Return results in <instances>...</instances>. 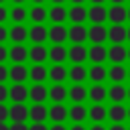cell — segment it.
<instances>
[{
    "instance_id": "obj_1",
    "label": "cell",
    "mask_w": 130,
    "mask_h": 130,
    "mask_svg": "<svg viewBox=\"0 0 130 130\" xmlns=\"http://www.w3.org/2000/svg\"><path fill=\"white\" fill-rule=\"evenodd\" d=\"M87 41H91V45H104L108 41V28L104 24H91V28H87Z\"/></svg>"
},
{
    "instance_id": "obj_2",
    "label": "cell",
    "mask_w": 130,
    "mask_h": 130,
    "mask_svg": "<svg viewBox=\"0 0 130 130\" xmlns=\"http://www.w3.org/2000/svg\"><path fill=\"white\" fill-rule=\"evenodd\" d=\"M108 20L112 24H122L128 20V8L124 4H112V8H108Z\"/></svg>"
},
{
    "instance_id": "obj_3",
    "label": "cell",
    "mask_w": 130,
    "mask_h": 130,
    "mask_svg": "<svg viewBox=\"0 0 130 130\" xmlns=\"http://www.w3.org/2000/svg\"><path fill=\"white\" fill-rule=\"evenodd\" d=\"M87 20H91V24H104V20H108V8H104V4H93L87 10Z\"/></svg>"
},
{
    "instance_id": "obj_4",
    "label": "cell",
    "mask_w": 130,
    "mask_h": 130,
    "mask_svg": "<svg viewBox=\"0 0 130 130\" xmlns=\"http://www.w3.org/2000/svg\"><path fill=\"white\" fill-rule=\"evenodd\" d=\"M67 39L73 43V45H83L87 41V28L83 24H73L69 30H67Z\"/></svg>"
},
{
    "instance_id": "obj_5",
    "label": "cell",
    "mask_w": 130,
    "mask_h": 130,
    "mask_svg": "<svg viewBox=\"0 0 130 130\" xmlns=\"http://www.w3.org/2000/svg\"><path fill=\"white\" fill-rule=\"evenodd\" d=\"M87 59L93 63V65H102L106 59H108V49L104 45H91L87 49Z\"/></svg>"
},
{
    "instance_id": "obj_6",
    "label": "cell",
    "mask_w": 130,
    "mask_h": 130,
    "mask_svg": "<svg viewBox=\"0 0 130 130\" xmlns=\"http://www.w3.org/2000/svg\"><path fill=\"white\" fill-rule=\"evenodd\" d=\"M128 57V49L124 45H112L108 49V59L112 61V65H122Z\"/></svg>"
},
{
    "instance_id": "obj_7",
    "label": "cell",
    "mask_w": 130,
    "mask_h": 130,
    "mask_svg": "<svg viewBox=\"0 0 130 130\" xmlns=\"http://www.w3.org/2000/svg\"><path fill=\"white\" fill-rule=\"evenodd\" d=\"M8 98L12 100V104H24V100L28 98V87L24 83H14L12 87H8Z\"/></svg>"
},
{
    "instance_id": "obj_8",
    "label": "cell",
    "mask_w": 130,
    "mask_h": 130,
    "mask_svg": "<svg viewBox=\"0 0 130 130\" xmlns=\"http://www.w3.org/2000/svg\"><path fill=\"white\" fill-rule=\"evenodd\" d=\"M26 39L28 30L24 28V24H12V28H8V41H12L14 45H24Z\"/></svg>"
},
{
    "instance_id": "obj_9",
    "label": "cell",
    "mask_w": 130,
    "mask_h": 130,
    "mask_svg": "<svg viewBox=\"0 0 130 130\" xmlns=\"http://www.w3.org/2000/svg\"><path fill=\"white\" fill-rule=\"evenodd\" d=\"M128 37V28H124L122 24H112L108 28V41H112V45H122Z\"/></svg>"
},
{
    "instance_id": "obj_10",
    "label": "cell",
    "mask_w": 130,
    "mask_h": 130,
    "mask_svg": "<svg viewBox=\"0 0 130 130\" xmlns=\"http://www.w3.org/2000/svg\"><path fill=\"white\" fill-rule=\"evenodd\" d=\"M8 59H12L14 65H24L28 59V49L24 45H12V49H8Z\"/></svg>"
},
{
    "instance_id": "obj_11",
    "label": "cell",
    "mask_w": 130,
    "mask_h": 130,
    "mask_svg": "<svg viewBox=\"0 0 130 130\" xmlns=\"http://www.w3.org/2000/svg\"><path fill=\"white\" fill-rule=\"evenodd\" d=\"M8 118H10V122H26L28 120V108L24 104H12L8 108Z\"/></svg>"
},
{
    "instance_id": "obj_12",
    "label": "cell",
    "mask_w": 130,
    "mask_h": 130,
    "mask_svg": "<svg viewBox=\"0 0 130 130\" xmlns=\"http://www.w3.org/2000/svg\"><path fill=\"white\" fill-rule=\"evenodd\" d=\"M67 18L73 22V24H83L87 20V10L83 8V4H73L69 10H67Z\"/></svg>"
},
{
    "instance_id": "obj_13",
    "label": "cell",
    "mask_w": 130,
    "mask_h": 130,
    "mask_svg": "<svg viewBox=\"0 0 130 130\" xmlns=\"http://www.w3.org/2000/svg\"><path fill=\"white\" fill-rule=\"evenodd\" d=\"M108 118L112 120V124H122L128 118V108H124L122 104H112L108 110Z\"/></svg>"
},
{
    "instance_id": "obj_14",
    "label": "cell",
    "mask_w": 130,
    "mask_h": 130,
    "mask_svg": "<svg viewBox=\"0 0 130 130\" xmlns=\"http://www.w3.org/2000/svg\"><path fill=\"white\" fill-rule=\"evenodd\" d=\"M49 37V30L43 26V24H32L28 28V39L32 41V45H43Z\"/></svg>"
},
{
    "instance_id": "obj_15",
    "label": "cell",
    "mask_w": 130,
    "mask_h": 130,
    "mask_svg": "<svg viewBox=\"0 0 130 130\" xmlns=\"http://www.w3.org/2000/svg\"><path fill=\"white\" fill-rule=\"evenodd\" d=\"M67 59H71L73 65H83V61L87 59V49L83 45H73L71 49H67Z\"/></svg>"
},
{
    "instance_id": "obj_16",
    "label": "cell",
    "mask_w": 130,
    "mask_h": 130,
    "mask_svg": "<svg viewBox=\"0 0 130 130\" xmlns=\"http://www.w3.org/2000/svg\"><path fill=\"white\" fill-rule=\"evenodd\" d=\"M28 118L32 120V124H43L49 118V110L43 104H35V106L28 108Z\"/></svg>"
},
{
    "instance_id": "obj_17",
    "label": "cell",
    "mask_w": 130,
    "mask_h": 130,
    "mask_svg": "<svg viewBox=\"0 0 130 130\" xmlns=\"http://www.w3.org/2000/svg\"><path fill=\"white\" fill-rule=\"evenodd\" d=\"M28 59L35 63V65H43L45 59H49V51L45 49V45H32L28 49Z\"/></svg>"
},
{
    "instance_id": "obj_18",
    "label": "cell",
    "mask_w": 130,
    "mask_h": 130,
    "mask_svg": "<svg viewBox=\"0 0 130 130\" xmlns=\"http://www.w3.org/2000/svg\"><path fill=\"white\" fill-rule=\"evenodd\" d=\"M108 98L112 100V104H122L128 98V87H124L122 83H114L108 89Z\"/></svg>"
},
{
    "instance_id": "obj_19",
    "label": "cell",
    "mask_w": 130,
    "mask_h": 130,
    "mask_svg": "<svg viewBox=\"0 0 130 130\" xmlns=\"http://www.w3.org/2000/svg\"><path fill=\"white\" fill-rule=\"evenodd\" d=\"M28 98H30L35 104H43V102L49 98V89H47L43 83H35L32 87H28Z\"/></svg>"
},
{
    "instance_id": "obj_20",
    "label": "cell",
    "mask_w": 130,
    "mask_h": 130,
    "mask_svg": "<svg viewBox=\"0 0 130 130\" xmlns=\"http://www.w3.org/2000/svg\"><path fill=\"white\" fill-rule=\"evenodd\" d=\"M87 98H89L93 104H102V102L108 98V89H106L102 83H93V85L87 89Z\"/></svg>"
},
{
    "instance_id": "obj_21",
    "label": "cell",
    "mask_w": 130,
    "mask_h": 130,
    "mask_svg": "<svg viewBox=\"0 0 130 130\" xmlns=\"http://www.w3.org/2000/svg\"><path fill=\"white\" fill-rule=\"evenodd\" d=\"M49 118L55 124H61V122H65V118H69V110L63 104H55V106L49 108Z\"/></svg>"
},
{
    "instance_id": "obj_22",
    "label": "cell",
    "mask_w": 130,
    "mask_h": 130,
    "mask_svg": "<svg viewBox=\"0 0 130 130\" xmlns=\"http://www.w3.org/2000/svg\"><path fill=\"white\" fill-rule=\"evenodd\" d=\"M49 39L55 43V45H63L65 39H67V28L63 24H53L49 28Z\"/></svg>"
},
{
    "instance_id": "obj_23",
    "label": "cell",
    "mask_w": 130,
    "mask_h": 130,
    "mask_svg": "<svg viewBox=\"0 0 130 130\" xmlns=\"http://www.w3.org/2000/svg\"><path fill=\"white\" fill-rule=\"evenodd\" d=\"M49 59L55 63V65H63V61L67 59V49L65 45H53L49 49Z\"/></svg>"
},
{
    "instance_id": "obj_24",
    "label": "cell",
    "mask_w": 130,
    "mask_h": 130,
    "mask_svg": "<svg viewBox=\"0 0 130 130\" xmlns=\"http://www.w3.org/2000/svg\"><path fill=\"white\" fill-rule=\"evenodd\" d=\"M8 77L14 83H24V79H28V69L24 65H12L8 69Z\"/></svg>"
},
{
    "instance_id": "obj_25",
    "label": "cell",
    "mask_w": 130,
    "mask_h": 130,
    "mask_svg": "<svg viewBox=\"0 0 130 130\" xmlns=\"http://www.w3.org/2000/svg\"><path fill=\"white\" fill-rule=\"evenodd\" d=\"M69 77V69H65V65H53L49 69V79L53 83H63Z\"/></svg>"
},
{
    "instance_id": "obj_26",
    "label": "cell",
    "mask_w": 130,
    "mask_h": 130,
    "mask_svg": "<svg viewBox=\"0 0 130 130\" xmlns=\"http://www.w3.org/2000/svg\"><path fill=\"white\" fill-rule=\"evenodd\" d=\"M67 98V87L63 83H55L53 87H49V100H53V104H63Z\"/></svg>"
},
{
    "instance_id": "obj_27",
    "label": "cell",
    "mask_w": 130,
    "mask_h": 130,
    "mask_svg": "<svg viewBox=\"0 0 130 130\" xmlns=\"http://www.w3.org/2000/svg\"><path fill=\"white\" fill-rule=\"evenodd\" d=\"M67 95L71 98L73 104H83V100L87 98V89L83 87V83H75L73 87L67 89Z\"/></svg>"
},
{
    "instance_id": "obj_28",
    "label": "cell",
    "mask_w": 130,
    "mask_h": 130,
    "mask_svg": "<svg viewBox=\"0 0 130 130\" xmlns=\"http://www.w3.org/2000/svg\"><path fill=\"white\" fill-rule=\"evenodd\" d=\"M87 118H89L93 124H102V122L108 118V110H106L102 104H93L91 110L87 112Z\"/></svg>"
},
{
    "instance_id": "obj_29",
    "label": "cell",
    "mask_w": 130,
    "mask_h": 130,
    "mask_svg": "<svg viewBox=\"0 0 130 130\" xmlns=\"http://www.w3.org/2000/svg\"><path fill=\"white\" fill-rule=\"evenodd\" d=\"M28 18H30L35 24H43V22L49 18V12H47V8H43L41 4H37V6H32V8L28 10Z\"/></svg>"
},
{
    "instance_id": "obj_30",
    "label": "cell",
    "mask_w": 130,
    "mask_h": 130,
    "mask_svg": "<svg viewBox=\"0 0 130 130\" xmlns=\"http://www.w3.org/2000/svg\"><path fill=\"white\" fill-rule=\"evenodd\" d=\"M28 77L35 81V83H43L47 77H49V69L45 65H32L28 69Z\"/></svg>"
},
{
    "instance_id": "obj_31",
    "label": "cell",
    "mask_w": 130,
    "mask_h": 130,
    "mask_svg": "<svg viewBox=\"0 0 130 130\" xmlns=\"http://www.w3.org/2000/svg\"><path fill=\"white\" fill-rule=\"evenodd\" d=\"M108 77L112 79V83H122L128 77V69L124 65H112L110 71H108Z\"/></svg>"
},
{
    "instance_id": "obj_32",
    "label": "cell",
    "mask_w": 130,
    "mask_h": 130,
    "mask_svg": "<svg viewBox=\"0 0 130 130\" xmlns=\"http://www.w3.org/2000/svg\"><path fill=\"white\" fill-rule=\"evenodd\" d=\"M87 77L93 81V83H102L106 77H108V69L104 65H91V69L87 71Z\"/></svg>"
},
{
    "instance_id": "obj_33",
    "label": "cell",
    "mask_w": 130,
    "mask_h": 130,
    "mask_svg": "<svg viewBox=\"0 0 130 130\" xmlns=\"http://www.w3.org/2000/svg\"><path fill=\"white\" fill-rule=\"evenodd\" d=\"M69 118H71L75 124H81V122L87 118V110H85V106H83V104H75V106H71V108H69Z\"/></svg>"
},
{
    "instance_id": "obj_34",
    "label": "cell",
    "mask_w": 130,
    "mask_h": 130,
    "mask_svg": "<svg viewBox=\"0 0 130 130\" xmlns=\"http://www.w3.org/2000/svg\"><path fill=\"white\" fill-rule=\"evenodd\" d=\"M8 18H12L14 24H22L26 18H28V10L24 6H14L10 12H8Z\"/></svg>"
},
{
    "instance_id": "obj_35",
    "label": "cell",
    "mask_w": 130,
    "mask_h": 130,
    "mask_svg": "<svg viewBox=\"0 0 130 130\" xmlns=\"http://www.w3.org/2000/svg\"><path fill=\"white\" fill-rule=\"evenodd\" d=\"M49 18H51L55 24H61V22H65V18H67V10H65V6H61V4H55V6L49 10Z\"/></svg>"
},
{
    "instance_id": "obj_36",
    "label": "cell",
    "mask_w": 130,
    "mask_h": 130,
    "mask_svg": "<svg viewBox=\"0 0 130 130\" xmlns=\"http://www.w3.org/2000/svg\"><path fill=\"white\" fill-rule=\"evenodd\" d=\"M69 77H71L73 83H83V79L87 77V69L83 65H73L69 69Z\"/></svg>"
},
{
    "instance_id": "obj_37",
    "label": "cell",
    "mask_w": 130,
    "mask_h": 130,
    "mask_svg": "<svg viewBox=\"0 0 130 130\" xmlns=\"http://www.w3.org/2000/svg\"><path fill=\"white\" fill-rule=\"evenodd\" d=\"M8 100V87L4 83H0V104H4Z\"/></svg>"
},
{
    "instance_id": "obj_38",
    "label": "cell",
    "mask_w": 130,
    "mask_h": 130,
    "mask_svg": "<svg viewBox=\"0 0 130 130\" xmlns=\"http://www.w3.org/2000/svg\"><path fill=\"white\" fill-rule=\"evenodd\" d=\"M4 41H8V28H4V24H0V45H4Z\"/></svg>"
},
{
    "instance_id": "obj_39",
    "label": "cell",
    "mask_w": 130,
    "mask_h": 130,
    "mask_svg": "<svg viewBox=\"0 0 130 130\" xmlns=\"http://www.w3.org/2000/svg\"><path fill=\"white\" fill-rule=\"evenodd\" d=\"M8 59V49L4 45H0V65H4V61Z\"/></svg>"
},
{
    "instance_id": "obj_40",
    "label": "cell",
    "mask_w": 130,
    "mask_h": 130,
    "mask_svg": "<svg viewBox=\"0 0 130 130\" xmlns=\"http://www.w3.org/2000/svg\"><path fill=\"white\" fill-rule=\"evenodd\" d=\"M6 120H8V108L0 104V122H6Z\"/></svg>"
},
{
    "instance_id": "obj_41",
    "label": "cell",
    "mask_w": 130,
    "mask_h": 130,
    "mask_svg": "<svg viewBox=\"0 0 130 130\" xmlns=\"http://www.w3.org/2000/svg\"><path fill=\"white\" fill-rule=\"evenodd\" d=\"M8 79V67L6 65H0V83H4Z\"/></svg>"
},
{
    "instance_id": "obj_42",
    "label": "cell",
    "mask_w": 130,
    "mask_h": 130,
    "mask_svg": "<svg viewBox=\"0 0 130 130\" xmlns=\"http://www.w3.org/2000/svg\"><path fill=\"white\" fill-rule=\"evenodd\" d=\"M10 130H28V126L24 122H12L10 124Z\"/></svg>"
},
{
    "instance_id": "obj_43",
    "label": "cell",
    "mask_w": 130,
    "mask_h": 130,
    "mask_svg": "<svg viewBox=\"0 0 130 130\" xmlns=\"http://www.w3.org/2000/svg\"><path fill=\"white\" fill-rule=\"evenodd\" d=\"M6 18H8V10H6V8H4L2 4H0V24H2V22H4Z\"/></svg>"
},
{
    "instance_id": "obj_44",
    "label": "cell",
    "mask_w": 130,
    "mask_h": 130,
    "mask_svg": "<svg viewBox=\"0 0 130 130\" xmlns=\"http://www.w3.org/2000/svg\"><path fill=\"white\" fill-rule=\"evenodd\" d=\"M28 130H49L45 124H32V126H28Z\"/></svg>"
},
{
    "instance_id": "obj_45",
    "label": "cell",
    "mask_w": 130,
    "mask_h": 130,
    "mask_svg": "<svg viewBox=\"0 0 130 130\" xmlns=\"http://www.w3.org/2000/svg\"><path fill=\"white\" fill-rule=\"evenodd\" d=\"M108 130H128V128H124L122 124H112V126H110Z\"/></svg>"
},
{
    "instance_id": "obj_46",
    "label": "cell",
    "mask_w": 130,
    "mask_h": 130,
    "mask_svg": "<svg viewBox=\"0 0 130 130\" xmlns=\"http://www.w3.org/2000/svg\"><path fill=\"white\" fill-rule=\"evenodd\" d=\"M49 130H67V128H65L63 124H53V126H51Z\"/></svg>"
},
{
    "instance_id": "obj_47",
    "label": "cell",
    "mask_w": 130,
    "mask_h": 130,
    "mask_svg": "<svg viewBox=\"0 0 130 130\" xmlns=\"http://www.w3.org/2000/svg\"><path fill=\"white\" fill-rule=\"evenodd\" d=\"M89 130H108V128H106L104 124H93V126H91Z\"/></svg>"
},
{
    "instance_id": "obj_48",
    "label": "cell",
    "mask_w": 130,
    "mask_h": 130,
    "mask_svg": "<svg viewBox=\"0 0 130 130\" xmlns=\"http://www.w3.org/2000/svg\"><path fill=\"white\" fill-rule=\"evenodd\" d=\"M69 130H85V128H83V124H73Z\"/></svg>"
},
{
    "instance_id": "obj_49",
    "label": "cell",
    "mask_w": 130,
    "mask_h": 130,
    "mask_svg": "<svg viewBox=\"0 0 130 130\" xmlns=\"http://www.w3.org/2000/svg\"><path fill=\"white\" fill-rule=\"evenodd\" d=\"M0 130H10V126H6V122H0Z\"/></svg>"
},
{
    "instance_id": "obj_50",
    "label": "cell",
    "mask_w": 130,
    "mask_h": 130,
    "mask_svg": "<svg viewBox=\"0 0 130 130\" xmlns=\"http://www.w3.org/2000/svg\"><path fill=\"white\" fill-rule=\"evenodd\" d=\"M12 2H14V6H22V2H24V0H12Z\"/></svg>"
},
{
    "instance_id": "obj_51",
    "label": "cell",
    "mask_w": 130,
    "mask_h": 130,
    "mask_svg": "<svg viewBox=\"0 0 130 130\" xmlns=\"http://www.w3.org/2000/svg\"><path fill=\"white\" fill-rule=\"evenodd\" d=\"M106 0H91V4H104Z\"/></svg>"
},
{
    "instance_id": "obj_52",
    "label": "cell",
    "mask_w": 130,
    "mask_h": 130,
    "mask_svg": "<svg viewBox=\"0 0 130 130\" xmlns=\"http://www.w3.org/2000/svg\"><path fill=\"white\" fill-rule=\"evenodd\" d=\"M112 4H124V0H110Z\"/></svg>"
},
{
    "instance_id": "obj_53",
    "label": "cell",
    "mask_w": 130,
    "mask_h": 130,
    "mask_svg": "<svg viewBox=\"0 0 130 130\" xmlns=\"http://www.w3.org/2000/svg\"><path fill=\"white\" fill-rule=\"evenodd\" d=\"M71 2H73V4H83L85 0H71Z\"/></svg>"
},
{
    "instance_id": "obj_54",
    "label": "cell",
    "mask_w": 130,
    "mask_h": 130,
    "mask_svg": "<svg viewBox=\"0 0 130 130\" xmlns=\"http://www.w3.org/2000/svg\"><path fill=\"white\" fill-rule=\"evenodd\" d=\"M53 4H61V2H65V0H51Z\"/></svg>"
},
{
    "instance_id": "obj_55",
    "label": "cell",
    "mask_w": 130,
    "mask_h": 130,
    "mask_svg": "<svg viewBox=\"0 0 130 130\" xmlns=\"http://www.w3.org/2000/svg\"><path fill=\"white\" fill-rule=\"evenodd\" d=\"M32 2H35V4H43L45 0H32Z\"/></svg>"
},
{
    "instance_id": "obj_56",
    "label": "cell",
    "mask_w": 130,
    "mask_h": 130,
    "mask_svg": "<svg viewBox=\"0 0 130 130\" xmlns=\"http://www.w3.org/2000/svg\"><path fill=\"white\" fill-rule=\"evenodd\" d=\"M126 41H130V28H128V37H126Z\"/></svg>"
},
{
    "instance_id": "obj_57",
    "label": "cell",
    "mask_w": 130,
    "mask_h": 130,
    "mask_svg": "<svg viewBox=\"0 0 130 130\" xmlns=\"http://www.w3.org/2000/svg\"><path fill=\"white\" fill-rule=\"evenodd\" d=\"M128 100H130V87H128Z\"/></svg>"
},
{
    "instance_id": "obj_58",
    "label": "cell",
    "mask_w": 130,
    "mask_h": 130,
    "mask_svg": "<svg viewBox=\"0 0 130 130\" xmlns=\"http://www.w3.org/2000/svg\"><path fill=\"white\" fill-rule=\"evenodd\" d=\"M128 20H130V8H128Z\"/></svg>"
},
{
    "instance_id": "obj_59",
    "label": "cell",
    "mask_w": 130,
    "mask_h": 130,
    "mask_svg": "<svg viewBox=\"0 0 130 130\" xmlns=\"http://www.w3.org/2000/svg\"><path fill=\"white\" fill-rule=\"evenodd\" d=\"M126 59H130V49H128V57H126Z\"/></svg>"
},
{
    "instance_id": "obj_60",
    "label": "cell",
    "mask_w": 130,
    "mask_h": 130,
    "mask_svg": "<svg viewBox=\"0 0 130 130\" xmlns=\"http://www.w3.org/2000/svg\"><path fill=\"white\" fill-rule=\"evenodd\" d=\"M4 2H6V0H0V4H4Z\"/></svg>"
},
{
    "instance_id": "obj_61",
    "label": "cell",
    "mask_w": 130,
    "mask_h": 130,
    "mask_svg": "<svg viewBox=\"0 0 130 130\" xmlns=\"http://www.w3.org/2000/svg\"><path fill=\"white\" fill-rule=\"evenodd\" d=\"M128 118H130V108H128Z\"/></svg>"
},
{
    "instance_id": "obj_62",
    "label": "cell",
    "mask_w": 130,
    "mask_h": 130,
    "mask_svg": "<svg viewBox=\"0 0 130 130\" xmlns=\"http://www.w3.org/2000/svg\"><path fill=\"white\" fill-rule=\"evenodd\" d=\"M128 77H130V69H128Z\"/></svg>"
},
{
    "instance_id": "obj_63",
    "label": "cell",
    "mask_w": 130,
    "mask_h": 130,
    "mask_svg": "<svg viewBox=\"0 0 130 130\" xmlns=\"http://www.w3.org/2000/svg\"><path fill=\"white\" fill-rule=\"evenodd\" d=\"M128 130H130V128H128Z\"/></svg>"
}]
</instances>
